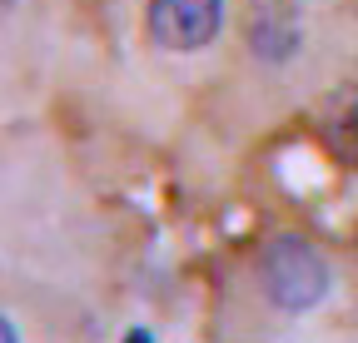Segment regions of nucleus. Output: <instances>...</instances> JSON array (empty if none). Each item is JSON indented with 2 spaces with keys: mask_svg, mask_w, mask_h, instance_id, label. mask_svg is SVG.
Returning a JSON list of instances; mask_svg holds the SVG:
<instances>
[{
  "mask_svg": "<svg viewBox=\"0 0 358 343\" xmlns=\"http://www.w3.org/2000/svg\"><path fill=\"white\" fill-rule=\"evenodd\" d=\"M145 30L159 50L169 55H194L214 45L224 30V0H150Z\"/></svg>",
  "mask_w": 358,
  "mask_h": 343,
  "instance_id": "2",
  "label": "nucleus"
},
{
  "mask_svg": "<svg viewBox=\"0 0 358 343\" xmlns=\"http://www.w3.org/2000/svg\"><path fill=\"white\" fill-rule=\"evenodd\" d=\"M259 289L274 309L303 314L329 293V264L303 234H274L259 249Z\"/></svg>",
  "mask_w": 358,
  "mask_h": 343,
  "instance_id": "1",
  "label": "nucleus"
},
{
  "mask_svg": "<svg viewBox=\"0 0 358 343\" xmlns=\"http://www.w3.org/2000/svg\"><path fill=\"white\" fill-rule=\"evenodd\" d=\"M303 40V25H299V10L289 0H264V6L249 15V50L259 60H289Z\"/></svg>",
  "mask_w": 358,
  "mask_h": 343,
  "instance_id": "3",
  "label": "nucleus"
},
{
  "mask_svg": "<svg viewBox=\"0 0 358 343\" xmlns=\"http://www.w3.org/2000/svg\"><path fill=\"white\" fill-rule=\"evenodd\" d=\"M0 343H20V333H15V323L0 314Z\"/></svg>",
  "mask_w": 358,
  "mask_h": 343,
  "instance_id": "4",
  "label": "nucleus"
},
{
  "mask_svg": "<svg viewBox=\"0 0 358 343\" xmlns=\"http://www.w3.org/2000/svg\"><path fill=\"white\" fill-rule=\"evenodd\" d=\"M124 343H155V338H150V333H145V328H134V333H129V338H124Z\"/></svg>",
  "mask_w": 358,
  "mask_h": 343,
  "instance_id": "5",
  "label": "nucleus"
}]
</instances>
